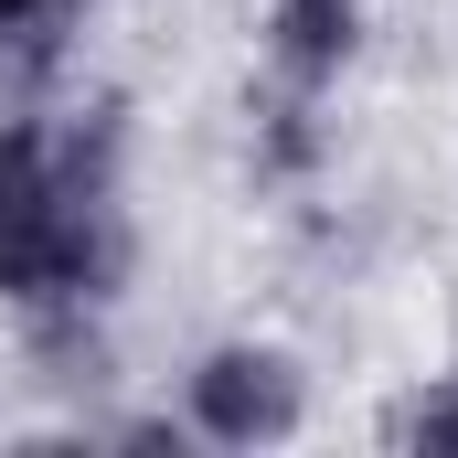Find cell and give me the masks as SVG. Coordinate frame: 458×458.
Masks as SVG:
<instances>
[{
	"label": "cell",
	"mask_w": 458,
	"mask_h": 458,
	"mask_svg": "<svg viewBox=\"0 0 458 458\" xmlns=\"http://www.w3.org/2000/svg\"><path fill=\"white\" fill-rule=\"evenodd\" d=\"M117 277V128H0V299L64 310Z\"/></svg>",
	"instance_id": "6da1fadb"
},
{
	"label": "cell",
	"mask_w": 458,
	"mask_h": 458,
	"mask_svg": "<svg viewBox=\"0 0 458 458\" xmlns=\"http://www.w3.org/2000/svg\"><path fill=\"white\" fill-rule=\"evenodd\" d=\"M192 427L225 437V448L288 437V427H299V373H288L277 352H214V362L192 373Z\"/></svg>",
	"instance_id": "7a4b0ae2"
},
{
	"label": "cell",
	"mask_w": 458,
	"mask_h": 458,
	"mask_svg": "<svg viewBox=\"0 0 458 458\" xmlns=\"http://www.w3.org/2000/svg\"><path fill=\"white\" fill-rule=\"evenodd\" d=\"M267 43H277V75L310 97L320 75H342V54H352V0H277Z\"/></svg>",
	"instance_id": "3957f363"
},
{
	"label": "cell",
	"mask_w": 458,
	"mask_h": 458,
	"mask_svg": "<svg viewBox=\"0 0 458 458\" xmlns=\"http://www.w3.org/2000/svg\"><path fill=\"white\" fill-rule=\"evenodd\" d=\"M405 437H416V448H458V384H448V394H427V405L405 416Z\"/></svg>",
	"instance_id": "277c9868"
},
{
	"label": "cell",
	"mask_w": 458,
	"mask_h": 458,
	"mask_svg": "<svg viewBox=\"0 0 458 458\" xmlns=\"http://www.w3.org/2000/svg\"><path fill=\"white\" fill-rule=\"evenodd\" d=\"M64 0H0V32H21V21H54Z\"/></svg>",
	"instance_id": "5b68a950"
}]
</instances>
